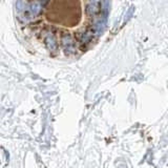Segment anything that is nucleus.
Wrapping results in <instances>:
<instances>
[{
  "label": "nucleus",
  "instance_id": "f03ea898",
  "mask_svg": "<svg viewBox=\"0 0 168 168\" xmlns=\"http://www.w3.org/2000/svg\"><path fill=\"white\" fill-rule=\"evenodd\" d=\"M45 44H46V47L49 52L54 53V52L57 51V41L55 36L52 33H47L46 37H45Z\"/></svg>",
  "mask_w": 168,
  "mask_h": 168
},
{
  "label": "nucleus",
  "instance_id": "20e7f679",
  "mask_svg": "<svg viewBox=\"0 0 168 168\" xmlns=\"http://www.w3.org/2000/svg\"><path fill=\"white\" fill-rule=\"evenodd\" d=\"M41 6L42 5L40 4L39 1H33L31 6H29V10L33 13V15H38L40 13V11H41Z\"/></svg>",
  "mask_w": 168,
  "mask_h": 168
},
{
  "label": "nucleus",
  "instance_id": "7ed1b4c3",
  "mask_svg": "<svg viewBox=\"0 0 168 168\" xmlns=\"http://www.w3.org/2000/svg\"><path fill=\"white\" fill-rule=\"evenodd\" d=\"M86 12L89 16H95L97 13L99 12V6L98 3H95V2H90L87 6H86Z\"/></svg>",
  "mask_w": 168,
  "mask_h": 168
},
{
  "label": "nucleus",
  "instance_id": "423d86ee",
  "mask_svg": "<svg viewBox=\"0 0 168 168\" xmlns=\"http://www.w3.org/2000/svg\"><path fill=\"white\" fill-rule=\"evenodd\" d=\"M100 0H90V2H95V3H98Z\"/></svg>",
  "mask_w": 168,
  "mask_h": 168
},
{
  "label": "nucleus",
  "instance_id": "39448f33",
  "mask_svg": "<svg viewBox=\"0 0 168 168\" xmlns=\"http://www.w3.org/2000/svg\"><path fill=\"white\" fill-rule=\"evenodd\" d=\"M16 8H17L18 12H23L25 10V3H24L23 0H18L17 3H16Z\"/></svg>",
  "mask_w": 168,
  "mask_h": 168
},
{
  "label": "nucleus",
  "instance_id": "f257e3e1",
  "mask_svg": "<svg viewBox=\"0 0 168 168\" xmlns=\"http://www.w3.org/2000/svg\"><path fill=\"white\" fill-rule=\"evenodd\" d=\"M61 41H62L64 53L66 55H72V54L75 53V43L72 36L69 35V34H65L61 38Z\"/></svg>",
  "mask_w": 168,
  "mask_h": 168
}]
</instances>
